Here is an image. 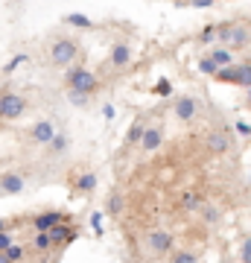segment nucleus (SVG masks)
Instances as JSON below:
<instances>
[{"instance_id": "nucleus-1", "label": "nucleus", "mask_w": 251, "mask_h": 263, "mask_svg": "<svg viewBox=\"0 0 251 263\" xmlns=\"http://www.w3.org/2000/svg\"><path fill=\"white\" fill-rule=\"evenodd\" d=\"M216 44H225L234 53L245 50L251 44V27L242 21H219L216 24Z\"/></svg>"}, {"instance_id": "nucleus-2", "label": "nucleus", "mask_w": 251, "mask_h": 263, "mask_svg": "<svg viewBox=\"0 0 251 263\" xmlns=\"http://www.w3.org/2000/svg\"><path fill=\"white\" fill-rule=\"evenodd\" d=\"M47 56H50V62L56 67H70L79 62V56H82V44L76 41L73 35H56L53 41H50V47H47Z\"/></svg>"}, {"instance_id": "nucleus-3", "label": "nucleus", "mask_w": 251, "mask_h": 263, "mask_svg": "<svg viewBox=\"0 0 251 263\" xmlns=\"http://www.w3.org/2000/svg\"><path fill=\"white\" fill-rule=\"evenodd\" d=\"M65 88L67 91H82V94L93 97L100 91V76H96V70H91L88 65L76 62V65H70L65 70Z\"/></svg>"}, {"instance_id": "nucleus-4", "label": "nucleus", "mask_w": 251, "mask_h": 263, "mask_svg": "<svg viewBox=\"0 0 251 263\" xmlns=\"http://www.w3.org/2000/svg\"><path fill=\"white\" fill-rule=\"evenodd\" d=\"M27 97L12 91V88H0V123H18L21 117H27Z\"/></svg>"}, {"instance_id": "nucleus-5", "label": "nucleus", "mask_w": 251, "mask_h": 263, "mask_svg": "<svg viewBox=\"0 0 251 263\" xmlns=\"http://www.w3.org/2000/svg\"><path fill=\"white\" fill-rule=\"evenodd\" d=\"M214 79L228 85H240V88H251V62H237V65L219 67Z\"/></svg>"}, {"instance_id": "nucleus-6", "label": "nucleus", "mask_w": 251, "mask_h": 263, "mask_svg": "<svg viewBox=\"0 0 251 263\" xmlns=\"http://www.w3.org/2000/svg\"><path fill=\"white\" fill-rule=\"evenodd\" d=\"M146 246L155 257H169L176 252V234L167 231V228H152L146 234Z\"/></svg>"}, {"instance_id": "nucleus-7", "label": "nucleus", "mask_w": 251, "mask_h": 263, "mask_svg": "<svg viewBox=\"0 0 251 263\" xmlns=\"http://www.w3.org/2000/svg\"><path fill=\"white\" fill-rule=\"evenodd\" d=\"M27 138L32 146H50V141L56 138V123L50 120V117H41V120H35L29 126Z\"/></svg>"}, {"instance_id": "nucleus-8", "label": "nucleus", "mask_w": 251, "mask_h": 263, "mask_svg": "<svg viewBox=\"0 0 251 263\" xmlns=\"http://www.w3.org/2000/svg\"><path fill=\"white\" fill-rule=\"evenodd\" d=\"M172 114H176V120L181 123H193L199 117V103H196V97L190 94H178L172 100Z\"/></svg>"}, {"instance_id": "nucleus-9", "label": "nucleus", "mask_w": 251, "mask_h": 263, "mask_svg": "<svg viewBox=\"0 0 251 263\" xmlns=\"http://www.w3.org/2000/svg\"><path fill=\"white\" fill-rule=\"evenodd\" d=\"M105 65L114 67V70L129 67L131 65V44H129V41H114L111 47H108V59H105Z\"/></svg>"}, {"instance_id": "nucleus-10", "label": "nucleus", "mask_w": 251, "mask_h": 263, "mask_svg": "<svg viewBox=\"0 0 251 263\" xmlns=\"http://www.w3.org/2000/svg\"><path fill=\"white\" fill-rule=\"evenodd\" d=\"M161 146H164V126H161V123H149L146 132H143V141H140V152L152 155V152H158Z\"/></svg>"}, {"instance_id": "nucleus-11", "label": "nucleus", "mask_w": 251, "mask_h": 263, "mask_svg": "<svg viewBox=\"0 0 251 263\" xmlns=\"http://www.w3.org/2000/svg\"><path fill=\"white\" fill-rule=\"evenodd\" d=\"M76 237H79V228H76L70 219H65V222H59V226L50 228V240H53V246H56V249H62V246H67V243H73Z\"/></svg>"}, {"instance_id": "nucleus-12", "label": "nucleus", "mask_w": 251, "mask_h": 263, "mask_svg": "<svg viewBox=\"0 0 251 263\" xmlns=\"http://www.w3.org/2000/svg\"><path fill=\"white\" fill-rule=\"evenodd\" d=\"M0 179H3V196H21L27 190V179H24V173H18V170L0 173Z\"/></svg>"}, {"instance_id": "nucleus-13", "label": "nucleus", "mask_w": 251, "mask_h": 263, "mask_svg": "<svg viewBox=\"0 0 251 263\" xmlns=\"http://www.w3.org/2000/svg\"><path fill=\"white\" fill-rule=\"evenodd\" d=\"M231 143H234V138L228 135V132H222V129H214V132H207L205 135V146L214 155H225V152L231 149Z\"/></svg>"}, {"instance_id": "nucleus-14", "label": "nucleus", "mask_w": 251, "mask_h": 263, "mask_svg": "<svg viewBox=\"0 0 251 263\" xmlns=\"http://www.w3.org/2000/svg\"><path fill=\"white\" fill-rule=\"evenodd\" d=\"M65 219H70V216H65L62 211H41V214L32 216V231H50L53 226L65 222Z\"/></svg>"}, {"instance_id": "nucleus-15", "label": "nucleus", "mask_w": 251, "mask_h": 263, "mask_svg": "<svg viewBox=\"0 0 251 263\" xmlns=\"http://www.w3.org/2000/svg\"><path fill=\"white\" fill-rule=\"evenodd\" d=\"M149 120L146 117H138V120L129 126V132H126V141H123V146L126 149H131V146H140V141H143V132H146Z\"/></svg>"}, {"instance_id": "nucleus-16", "label": "nucleus", "mask_w": 251, "mask_h": 263, "mask_svg": "<svg viewBox=\"0 0 251 263\" xmlns=\"http://www.w3.org/2000/svg\"><path fill=\"white\" fill-rule=\"evenodd\" d=\"M96 184H100V179H96V173H91V170H82V173L73 176V190L76 193H93Z\"/></svg>"}, {"instance_id": "nucleus-17", "label": "nucleus", "mask_w": 251, "mask_h": 263, "mask_svg": "<svg viewBox=\"0 0 251 263\" xmlns=\"http://www.w3.org/2000/svg\"><path fill=\"white\" fill-rule=\"evenodd\" d=\"M207 56L214 59L219 67H228V65H237V59H234V50L225 47V44H214V47L207 50Z\"/></svg>"}, {"instance_id": "nucleus-18", "label": "nucleus", "mask_w": 251, "mask_h": 263, "mask_svg": "<svg viewBox=\"0 0 251 263\" xmlns=\"http://www.w3.org/2000/svg\"><path fill=\"white\" fill-rule=\"evenodd\" d=\"M47 149L53 152L56 158L67 155V152H70V135H67V132H56V138L50 141V146H47Z\"/></svg>"}, {"instance_id": "nucleus-19", "label": "nucleus", "mask_w": 251, "mask_h": 263, "mask_svg": "<svg viewBox=\"0 0 251 263\" xmlns=\"http://www.w3.org/2000/svg\"><path fill=\"white\" fill-rule=\"evenodd\" d=\"M62 24H67V27H73V29H93V21L85 12H67L65 18H62Z\"/></svg>"}, {"instance_id": "nucleus-20", "label": "nucleus", "mask_w": 251, "mask_h": 263, "mask_svg": "<svg viewBox=\"0 0 251 263\" xmlns=\"http://www.w3.org/2000/svg\"><path fill=\"white\" fill-rule=\"evenodd\" d=\"M123 208H126L123 193H120V190H111V193H108V199H105V214H108V216H120Z\"/></svg>"}, {"instance_id": "nucleus-21", "label": "nucleus", "mask_w": 251, "mask_h": 263, "mask_svg": "<svg viewBox=\"0 0 251 263\" xmlns=\"http://www.w3.org/2000/svg\"><path fill=\"white\" fill-rule=\"evenodd\" d=\"M205 205V199L199 196V193H196V190H184V193H181V208H184L187 214H199V208Z\"/></svg>"}, {"instance_id": "nucleus-22", "label": "nucleus", "mask_w": 251, "mask_h": 263, "mask_svg": "<svg viewBox=\"0 0 251 263\" xmlns=\"http://www.w3.org/2000/svg\"><path fill=\"white\" fill-rule=\"evenodd\" d=\"M199 216H202V222H205V226H219V219H222V211H219V208L216 205H202L199 208Z\"/></svg>"}, {"instance_id": "nucleus-23", "label": "nucleus", "mask_w": 251, "mask_h": 263, "mask_svg": "<svg viewBox=\"0 0 251 263\" xmlns=\"http://www.w3.org/2000/svg\"><path fill=\"white\" fill-rule=\"evenodd\" d=\"M32 249L41 252V254L53 252L56 246H53V240H50V231H35V234H32Z\"/></svg>"}, {"instance_id": "nucleus-24", "label": "nucleus", "mask_w": 251, "mask_h": 263, "mask_svg": "<svg viewBox=\"0 0 251 263\" xmlns=\"http://www.w3.org/2000/svg\"><path fill=\"white\" fill-rule=\"evenodd\" d=\"M196 41H199V44H205V47H214V44H216V24H207V27L199 29Z\"/></svg>"}, {"instance_id": "nucleus-25", "label": "nucleus", "mask_w": 251, "mask_h": 263, "mask_svg": "<svg viewBox=\"0 0 251 263\" xmlns=\"http://www.w3.org/2000/svg\"><path fill=\"white\" fill-rule=\"evenodd\" d=\"M29 62V56L27 53H15V56L9 59V62H6V65H3V76H12L15 73V70H18V67H24Z\"/></svg>"}, {"instance_id": "nucleus-26", "label": "nucleus", "mask_w": 251, "mask_h": 263, "mask_svg": "<svg viewBox=\"0 0 251 263\" xmlns=\"http://www.w3.org/2000/svg\"><path fill=\"white\" fill-rule=\"evenodd\" d=\"M65 100L73 105V108H88V105H91V94H82V91H67Z\"/></svg>"}, {"instance_id": "nucleus-27", "label": "nucleus", "mask_w": 251, "mask_h": 263, "mask_svg": "<svg viewBox=\"0 0 251 263\" xmlns=\"http://www.w3.org/2000/svg\"><path fill=\"white\" fill-rule=\"evenodd\" d=\"M196 67H199V73H205V76H216V70H219V65H216V62L207 56V53L199 59V62H196Z\"/></svg>"}, {"instance_id": "nucleus-28", "label": "nucleus", "mask_w": 251, "mask_h": 263, "mask_svg": "<svg viewBox=\"0 0 251 263\" xmlns=\"http://www.w3.org/2000/svg\"><path fill=\"white\" fill-rule=\"evenodd\" d=\"M169 263H199V254L190 252V249H178V252H172Z\"/></svg>"}, {"instance_id": "nucleus-29", "label": "nucleus", "mask_w": 251, "mask_h": 263, "mask_svg": "<svg viewBox=\"0 0 251 263\" xmlns=\"http://www.w3.org/2000/svg\"><path fill=\"white\" fill-rule=\"evenodd\" d=\"M237 257H240V263H251V234L240 240V252H237Z\"/></svg>"}, {"instance_id": "nucleus-30", "label": "nucleus", "mask_w": 251, "mask_h": 263, "mask_svg": "<svg viewBox=\"0 0 251 263\" xmlns=\"http://www.w3.org/2000/svg\"><path fill=\"white\" fill-rule=\"evenodd\" d=\"M152 94L155 97H169L172 94V82H169V79H158V82L152 85Z\"/></svg>"}, {"instance_id": "nucleus-31", "label": "nucleus", "mask_w": 251, "mask_h": 263, "mask_svg": "<svg viewBox=\"0 0 251 263\" xmlns=\"http://www.w3.org/2000/svg\"><path fill=\"white\" fill-rule=\"evenodd\" d=\"M6 254H9V260H12V263H24V260H27V246H24V243H21V246L15 243Z\"/></svg>"}, {"instance_id": "nucleus-32", "label": "nucleus", "mask_w": 251, "mask_h": 263, "mask_svg": "<svg viewBox=\"0 0 251 263\" xmlns=\"http://www.w3.org/2000/svg\"><path fill=\"white\" fill-rule=\"evenodd\" d=\"M15 246V231H0V252H9Z\"/></svg>"}, {"instance_id": "nucleus-33", "label": "nucleus", "mask_w": 251, "mask_h": 263, "mask_svg": "<svg viewBox=\"0 0 251 263\" xmlns=\"http://www.w3.org/2000/svg\"><path fill=\"white\" fill-rule=\"evenodd\" d=\"M100 111H103V120H108V123L117 120V108H114V103H103V108H100Z\"/></svg>"}, {"instance_id": "nucleus-34", "label": "nucleus", "mask_w": 251, "mask_h": 263, "mask_svg": "<svg viewBox=\"0 0 251 263\" xmlns=\"http://www.w3.org/2000/svg\"><path fill=\"white\" fill-rule=\"evenodd\" d=\"M91 226H93V234L103 237V214H100V211H93L91 214Z\"/></svg>"}, {"instance_id": "nucleus-35", "label": "nucleus", "mask_w": 251, "mask_h": 263, "mask_svg": "<svg viewBox=\"0 0 251 263\" xmlns=\"http://www.w3.org/2000/svg\"><path fill=\"white\" fill-rule=\"evenodd\" d=\"M187 3H190L193 9H210V6H214L216 0H187Z\"/></svg>"}, {"instance_id": "nucleus-36", "label": "nucleus", "mask_w": 251, "mask_h": 263, "mask_svg": "<svg viewBox=\"0 0 251 263\" xmlns=\"http://www.w3.org/2000/svg\"><path fill=\"white\" fill-rule=\"evenodd\" d=\"M237 135H242V138H248V135H251V123H237Z\"/></svg>"}, {"instance_id": "nucleus-37", "label": "nucleus", "mask_w": 251, "mask_h": 263, "mask_svg": "<svg viewBox=\"0 0 251 263\" xmlns=\"http://www.w3.org/2000/svg\"><path fill=\"white\" fill-rule=\"evenodd\" d=\"M0 231H15V226H12V222H6V219H0Z\"/></svg>"}, {"instance_id": "nucleus-38", "label": "nucleus", "mask_w": 251, "mask_h": 263, "mask_svg": "<svg viewBox=\"0 0 251 263\" xmlns=\"http://www.w3.org/2000/svg\"><path fill=\"white\" fill-rule=\"evenodd\" d=\"M245 105L251 108V88H245Z\"/></svg>"}, {"instance_id": "nucleus-39", "label": "nucleus", "mask_w": 251, "mask_h": 263, "mask_svg": "<svg viewBox=\"0 0 251 263\" xmlns=\"http://www.w3.org/2000/svg\"><path fill=\"white\" fill-rule=\"evenodd\" d=\"M0 263H12V260H9V254H6V252H0Z\"/></svg>"}, {"instance_id": "nucleus-40", "label": "nucleus", "mask_w": 251, "mask_h": 263, "mask_svg": "<svg viewBox=\"0 0 251 263\" xmlns=\"http://www.w3.org/2000/svg\"><path fill=\"white\" fill-rule=\"evenodd\" d=\"M0 196H3V179H0Z\"/></svg>"}, {"instance_id": "nucleus-41", "label": "nucleus", "mask_w": 251, "mask_h": 263, "mask_svg": "<svg viewBox=\"0 0 251 263\" xmlns=\"http://www.w3.org/2000/svg\"><path fill=\"white\" fill-rule=\"evenodd\" d=\"M222 263H234V260H222Z\"/></svg>"}]
</instances>
